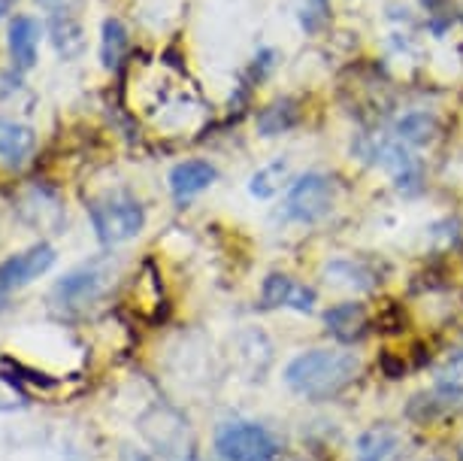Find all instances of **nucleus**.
I'll list each match as a JSON object with an SVG mask.
<instances>
[{
    "mask_svg": "<svg viewBox=\"0 0 463 461\" xmlns=\"http://www.w3.org/2000/svg\"><path fill=\"white\" fill-rule=\"evenodd\" d=\"M364 364L354 352L345 350H312L303 352L285 368V382L297 395L321 401V398L339 395L345 386L361 377Z\"/></svg>",
    "mask_w": 463,
    "mask_h": 461,
    "instance_id": "obj_1",
    "label": "nucleus"
},
{
    "mask_svg": "<svg viewBox=\"0 0 463 461\" xmlns=\"http://www.w3.org/2000/svg\"><path fill=\"white\" fill-rule=\"evenodd\" d=\"M91 225L103 246H118L143 231L146 210L130 195H107L91 204Z\"/></svg>",
    "mask_w": 463,
    "mask_h": 461,
    "instance_id": "obj_2",
    "label": "nucleus"
},
{
    "mask_svg": "<svg viewBox=\"0 0 463 461\" xmlns=\"http://www.w3.org/2000/svg\"><path fill=\"white\" fill-rule=\"evenodd\" d=\"M112 271H116L112 261H91V264L76 267V271H70L67 276H61L55 283V289H52V303L64 312H80L85 307H91L112 283L109 280Z\"/></svg>",
    "mask_w": 463,
    "mask_h": 461,
    "instance_id": "obj_3",
    "label": "nucleus"
},
{
    "mask_svg": "<svg viewBox=\"0 0 463 461\" xmlns=\"http://www.w3.org/2000/svg\"><path fill=\"white\" fill-rule=\"evenodd\" d=\"M215 452L224 461H273L279 456V443L264 425L231 422L218 428Z\"/></svg>",
    "mask_w": 463,
    "mask_h": 461,
    "instance_id": "obj_4",
    "label": "nucleus"
},
{
    "mask_svg": "<svg viewBox=\"0 0 463 461\" xmlns=\"http://www.w3.org/2000/svg\"><path fill=\"white\" fill-rule=\"evenodd\" d=\"M282 206L291 222H318L334 206V179L325 177V173H306V177L291 182Z\"/></svg>",
    "mask_w": 463,
    "mask_h": 461,
    "instance_id": "obj_5",
    "label": "nucleus"
},
{
    "mask_svg": "<svg viewBox=\"0 0 463 461\" xmlns=\"http://www.w3.org/2000/svg\"><path fill=\"white\" fill-rule=\"evenodd\" d=\"M52 264H55V246H49V243H33L19 255L0 261V312L6 310V301H10L13 292L40 280Z\"/></svg>",
    "mask_w": 463,
    "mask_h": 461,
    "instance_id": "obj_6",
    "label": "nucleus"
},
{
    "mask_svg": "<svg viewBox=\"0 0 463 461\" xmlns=\"http://www.w3.org/2000/svg\"><path fill=\"white\" fill-rule=\"evenodd\" d=\"M260 301H264V307H269V310L285 307V310H297V312H312L318 298L309 285L297 283L294 276L269 274L264 280V289H260Z\"/></svg>",
    "mask_w": 463,
    "mask_h": 461,
    "instance_id": "obj_7",
    "label": "nucleus"
},
{
    "mask_svg": "<svg viewBox=\"0 0 463 461\" xmlns=\"http://www.w3.org/2000/svg\"><path fill=\"white\" fill-rule=\"evenodd\" d=\"M357 461H403V437L394 425H373L354 443Z\"/></svg>",
    "mask_w": 463,
    "mask_h": 461,
    "instance_id": "obj_8",
    "label": "nucleus"
},
{
    "mask_svg": "<svg viewBox=\"0 0 463 461\" xmlns=\"http://www.w3.org/2000/svg\"><path fill=\"white\" fill-rule=\"evenodd\" d=\"M40 40H43V24L37 19H31V15H15L10 24V58L19 73L31 71L37 64Z\"/></svg>",
    "mask_w": 463,
    "mask_h": 461,
    "instance_id": "obj_9",
    "label": "nucleus"
},
{
    "mask_svg": "<svg viewBox=\"0 0 463 461\" xmlns=\"http://www.w3.org/2000/svg\"><path fill=\"white\" fill-rule=\"evenodd\" d=\"M215 179H218V170L209 161H200V158L182 161L170 170V191H173V197L182 204V201L197 197L200 191H206Z\"/></svg>",
    "mask_w": 463,
    "mask_h": 461,
    "instance_id": "obj_10",
    "label": "nucleus"
},
{
    "mask_svg": "<svg viewBox=\"0 0 463 461\" xmlns=\"http://www.w3.org/2000/svg\"><path fill=\"white\" fill-rule=\"evenodd\" d=\"M49 31H52V43H55L58 55L64 61H73V58L82 55L85 34H82V24H80V19H76L73 10H58L55 15H52Z\"/></svg>",
    "mask_w": 463,
    "mask_h": 461,
    "instance_id": "obj_11",
    "label": "nucleus"
},
{
    "mask_svg": "<svg viewBox=\"0 0 463 461\" xmlns=\"http://www.w3.org/2000/svg\"><path fill=\"white\" fill-rule=\"evenodd\" d=\"M37 146V134L33 128L22 125V121L0 119V161L4 164H22Z\"/></svg>",
    "mask_w": 463,
    "mask_h": 461,
    "instance_id": "obj_12",
    "label": "nucleus"
},
{
    "mask_svg": "<svg viewBox=\"0 0 463 461\" xmlns=\"http://www.w3.org/2000/svg\"><path fill=\"white\" fill-rule=\"evenodd\" d=\"M436 130H439V121H436V116H430V112H406L394 125V140L409 146V149H415V146L433 143Z\"/></svg>",
    "mask_w": 463,
    "mask_h": 461,
    "instance_id": "obj_13",
    "label": "nucleus"
},
{
    "mask_svg": "<svg viewBox=\"0 0 463 461\" xmlns=\"http://www.w3.org/2000/svg\"><path fill=\"white\" fill-rule=\"evenodd\" d=\"M288 177H291V164L288 161H269L264 164L258 173H251L249 179V191L251 197H258V201H269V197H276L279 191L288 186Z\"/></svg>",
    "mask_w": 463,
    "mask_h": 461,
    "instance_id": "obj_14",
    "label": "nucleus"
},
{
    "mask_svg": "<svg viewBox=\"0 0 463 461\" xmlns=\"http://www.w3.org/2000/svg\"><path fill=\"white\" fill-rule=\"evenodd\" d=\"M325 322L339 341H354V337H361L366 328V310L361 303H339V307L327 310Z\"/></svg>",
    "mask_w": 463,
    "mask_h": 461,
    "instance_id": "obj_15",
    "label": "nucleus"
},
{
    "mask_svg": "<svg viewBox=\"0 0 463 461\" xmlns=\"http://www.w3.org/2000/svg\"><path fill=\"white\" fill-rule=\"evenodd\" d=\"M128 28L121 24L118 19H107L103 22V37H100V61L103 67H109V71H116V67L125 61L128 55Z\"/></svg>",
    "mask_w": 463,
    "mask_h": 461,
    "instance_id": "obj_16",
    "label": "nucleus"
},
{
    "mask_svg": "<svg viewBox=\"0 0 463 461\" xmlns=\"http://www.w3.org/2000/svg\"><path fill=\"white\" fill-rule=\"evenodd\" d=\"M294 121H297L294 101H279L258 116V130L264 137H276V134H282V130L291 128Z\"/></svg>",
    "mask_w": 463,
    "mask_h": 461,
    "instance_id": "obj_17",
    "label": "nucleus"
},
{
    "mask_svg": "<svg viewBox=\"0 0 463 461\" xmlns=\"http://www.w3.org/2000/svg\"><path fill=\"white\" fill-rule=\"evenodd\" d=\"M325 13H327V0H309L303 10V28L318 31V24L325 22Z\"/></svg>",
    "mask_w": 463,
    "mask_h": 461,
    "instance_id": "obj_18",
    "label": "nucleus"
},
{
    "mask_svg": "<svg viewBox=\"0 0 463 461\" xmlns=\"http://www.w3.org/2000/svg\"><path fill=\"white\" fill-rule=\"evenodd\" d=\"M442 4H445V0H421V6H424V10H430V13L439 10Z\"/></svg>",
    "mask_w": 463,
    "mask_h": 461,
    "instance_id": "obj_19",
    "label": "nucleus"
},
{
    "mask_svg": "<svg viewBox=\"0 0 463 461\" xmlns=\"http://www.w3.org/2000/svg\"><path fill=\"white\" fill-rule=\"evenodd\" d=\"M13 4H15V0H0V19H4V15L13 10Z\"/></svg>",
    "mask_w": 463,
    "mask_h": 461,
    "instance_id": "obj_20",
    "label": "nucleus"
},
{
    "mask_svg": "<svg viewBox=\"0 0 463 461\" xmlns=\"http://www.w3.org/2000/svg\"><path fill=\"white\" fill-rule=\"evenodd\" d=\"M40 4H55V0H40Z\"/></svg>",
    "mask_w": 463,
    "mask_h": 461,
    "instance_id": "obj_21",
    "label": "nucleus"
},
{
    "mask_svg": "<svg viewBox=\"0 0 463 461\" xmlns=\"http://www.w3.org/2000/svg\"><path fill=\"white\" fill-rule=\"evenodd\" d=\"M460 456H463V437H460Z\"/></svg>",
    "mask_w": 463,
    "mask_h": 461,
    "instance_id": "obj_22",
    "label": "nucleus"
},
{
    "mask_svg": "<svg viewBox=\"0 0 463 461\" xmlns=\"http://www.w3.org/2000/svg\"><path fill=\"white\" fill-rule=\"evenodd\" d=\"M421 461H439V458H421Z\"/></svg>",
    "mask_w": 463,
    "mask_h": 461,
    "instance_id": "obj_23",
    "label": "nucleus"
}]
</instances>
